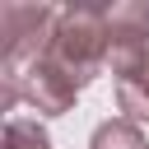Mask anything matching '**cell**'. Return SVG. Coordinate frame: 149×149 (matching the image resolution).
<instances>
[{
    "mask_svg": "<svg viewBox=\"0 0 149 149\" xmlns=\"http://www.w3.org/2000/svg\"><path fill=\"white\" fill-rule=\"evenodd\" d=\"M107 9L112 5H65L56 37L47 47V56L61 61L79 84H88L107 70Z\"/></svg>",
    "mask_w": 149,
    "mask_h": 149,
    "instance_id": "1",
    "label": "cell"
},
{
    "mask_svg": "<svg viewBox=\"0 0 149 149\" xmlns=\"http://www.w3.org/2000/svg\"><path fill=\"white\" fill-rule=\"evenodd\" d=\"M56 23H61V9L56 5L5 0L0 5V79H14L37 56H47V47L56 37Z\"/></svg>",
    "mask_w": 149,
    "mask_h": 149,
    "instance_id": "2",
    "label": "cell"
},
{
    "mask_svg": "<svg viewBox=\"0 0 149 149\" xmlns=\"http://www.w3.org/2000/svg\"><path fill=\"white\" fill-rule=\"evenodd\" d=\"M79 79L61 65V61H51V56H37L28 70H19L14 79H5V88H0V107L9 112L19 98L33 107V112H42V116H61V112H70L74 107V98H79Z\"/></svg>",
    "mask_w": 149,
    "mask_h": 149,
    "instance_id": "3",
    "label": "cell"
},
{
    "mask_svg": "<svg viewBox=\"0 0 149 149\" xmlns=\"http://www.w3.org/2000/svg\"><path fill=\"white\" fill-rule=\"evenodd\" d=\"M149 65V5H112L107 9V70L116 79Z\"/></svg>",
    "mask_w": 149,
    "mask_h": 149,
    "instance_id": "4",
    "label": "cell"
},
{
    "mask_svg": "<svg viewBox=\"0 0 149 149\" xmlns=\"http://www.w3.org/2000/svg\"><path fill=\"white\" fill-rule=\"evenodd\" d=\"M116 102H121L126 121H135V126L149 121V65L126 74V79H116Z\"/></svg>",
    "mask_w": 149,
    "mask_h": 149,
    "instance_id": "5",
    "label": "cell"
},
{
    "mask_svg": "<svg viewBox=\"0 0 149 149\" xmlns=\"http://www.w3.org/2000/svg\"><path fill=\"white\" fill-rule=\"evenodd\" d=\"M88 149H149V144H144V130H140L135 121L112 116V121H102V126L93 130Z\"/></svg>",
    "mask_w": 149,
    "mask_h": 149,
    "instance_id": "6",
    "label": "cell"
},
{
    "mask_svg": "<svg viewBox=\"0 0 149 149\" xmlns=\"http://www.w3.org/2000/svg\"><path fill=\"white\" fill-rule=\"evenodd\" d=\"M0 149H51V135H47L37 121L9 116V121H5V140H0Z\"/></svg>",
    "mask_w": 149,
    "mask_h": 149,
    "instance_id": "7",
    "label": "cell"
}]
</instances>
